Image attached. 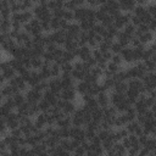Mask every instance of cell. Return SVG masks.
<instances>
[{"label": "cell", "instance_id": "6da1fadb", "mask_svg": "<svg viewBox=\"0 0 156 156\" xmlns=\"http://www.w3.org/2000/svg\"><path fill=\"white\" fill-rule=\"evenodd\" d=\"M32 11L34 13V17L40 20V21H50L52 18V12L49 10L48 6H44V5H40V4H35Z\"/></svg>", "mask_w": 156, "mask_h": 156}, {"label": "cell", "instance_id": "7a4b0ae2", "mask_svg": "<svg viewBox=\"0 0 156 156\" xmlns=\"http://www.w3.org/2000/svg\"><path fill=\"white\" fill-rule=\"evenodd\" d=\"M23 29L26 32H28L30 35H37V34H41L43 32V27H41V21L38 18H33L32 21H29L28 23H26L23 26Z\"/></svg>", "mask_w": 156, "mask_h": 156}, {"label": "cell", "instance_id": "3957f363", "mask_svg": "<svg viewBox=\"0 0 156 156\" xmlns=\"http://www.w3.org/2000/svg\"><path fill=\"white\" fill-rule=\"evenodd\" d=\"M9 83H10L11 85H13V87L16 88V90H17V91L26 93V91L29 89L28 83L26 82V79H24L21 74H16L12 79H10V80H9Z\"/></svg>", "mask_w": 156, "mask_h": 156}, {"label": "cell", "instance_id": "277c9868", "mask_svg": "<svg viewBox=\"0 0 156 156\" xmlns=\"http://www.w3.org/2000/svg\"><path fill=\"white\" fill-rule=\"evenodd\" d=\"M71 117H72V126H77V127L85 126V115L82 106H78L77 110L71 115Z\"/></svg>", "mask_w": 156, "mask_h": 156}, {"label": "cell", "instance_id": "5b68a950", "mask_svg": "<svg viewBox=\"0 0 156 156\" xmlns=\"http://www.w3.org/2000/svg\"><path fill=\"white\" fill-rule=\"evenodd\" d=\"M0 69H1V74H2L7 80L12 79V78L17 74V72L15 71V68L10 65V61H9V60H4V61L1 62Z\"/></svg>", "mask_w": 156, "mask_h": 156}, {"label": "cell", "instance_id": "8992f818", "mask_svg": "<svg viewBox=\"0 0 156 156\" xmlns=\"http://www.w3.org/2000/svg\"><path fill=\"white\" fill-rule=\"evenodd\" d=\"M24 94H26L27 101L30 102V104H38L43 99V91H40V90L35 89V88H30L29 87V89Z\"/></svg>", "mask_w": 156, "mask_h": 156}, {"label": "cell", "instance_id": "52a82bcc", "mask_svg": "<svg viewBox=\"0 0 156 156\" xmlns=\"http://www.w3.org/2000/svg\"><path fill=\"white\" fill-rule=\"evenodd\" d=\"M71 139H76L80 143L87 140L85 128L84 127H77V126H71Z\"/></svg>", "mask_w": 156, "mask_h": 156}, {"label": "cell", "instance_id": "ba28073f", "mask_svg": "<svg viewBox=\"0 0 156 156\" xmlns=\"http://www.w3.org/2000/svg\"><path fill=\"white\" fill-rule=\"evenodd\" d=\"M66 32H67V38H73V39H77L78 35L80 34L82 32V28L79 26L78 22L73 21V22H69L67 28H66Z\"/></svg>", "mask_w": 156, "mask_h": 156}, {"label": "cell", "instance_id": "9c48e42d", "mask_svg": "<svg viewBox=\"0 0 156 156\" xmlns=\"http://www.w3.org/2000/svg\"><path fill=\"white\" fill-rule=\"evenodd\" d=\"M121 56L124 61V63L127 65H133L135 63V57H134V49L129 45V46H126L123 48V50L121 51Z\"/></svg>", "mask_w": 156, "mask_h": 156}, {"label": "cell", "instance_id": "30bf717a", "mask_svg": "<svg viewBox=\"0 0 156 156\" xmlns=\"http://www.w3.org/2000/svg\"><path fill=\"white\" fill-rule=\"evenodd\" d=\"M51 38H52L55 44H57L60 46H63V44H65V41L67 39V32L65 29L54 30V32H51Z\"/></svg>", "mask_w": 156, "mask_h": 156}, {"label": "cell", "instance_id": "8fae6325", "mask_svg": "<svg viewBox=\"0 0 156 156\" xmlns=\"http://www.w3.org/2000/svg\"><path fill=\"white\" fill-rule=\"evenodd\" d=\"M126 128H127V130H128L129 134H135V135H138V136L144 133V132H143V124L139 123L136 119L128 122V123L126 124Z\"/></svg>", "mask_w": 156, "mask_h": 156}, {"label": "cell", "instance_id": "7c38bea8", "mask_svg": "<svg viewBox=\"0 0 156 156\" xmlns=\"http://www.w3.org/2000/svg\"><path fill=\"white\" fill-rule=\"evenodd\" d=\"M76 55L79 60L85 61L88 57H90L93 55V49L89 45H80L77 50H76Z\"/></svg>", "mask_w": 156, "mask_h": 156}, {"label": "cell", "instance_id": "4fadbf2b", "mask_svg": "<svg viewBox=\"0 0 156 156\" xmlns=\"http://www.w3.org/2000/svg\"><path fill=\"white\" fill-rule=\"evenodd\" d=\"M128 88L134 89V90L139 91L140 94L146 93L145 84H144V83H143V80H141V79H139V78H130V79L128 80Z\"/></svg>", "mask_w": 156, "mask_h": 156}, {"label": "cell", "instance_id": "5bb4252c", "mask_svg": "<svg viewBox=\"0 0 156 156\" xmlns=\"http://www.w3.org/2000/svg\"><path fill=\"white\" fill-rule=\"evenodd\" d=\"M49 89L56 94L60 95V93L62 91L63 87H62V82H61V78L60 77H52L49 79Z\"/></svg>", "mask_w": 156, "mask_h": 156}, {"label": "cell", "instance_id": "9a60e30c", "mask_svg": "<svg viewBox=\"0 0 156 156\" xmlns=\"http://www.w3.org/2000/svg\"><path fill=\"white\" fill-rule=\"evenodd\" d=\"M77 90L76 88H65L60 93V98L66 100V101H74L77 99Z\"/></svg>", "mask_w": 156, "mask_h": 156}, {"label": "cell", "instance_id": "2e32d148", "mask_svg": "<svg viewBox=\"0 0 156 156\" xmlns=\"http://www.w3.org/2000/svg\"><path fill=\"white\" fill-rule=\"evenodd\" d=\"M127 99H126V94H122V93H117L115 90L110 91V102L111 105H113L115 107L122 102H124Z\"/></svg>", "mask_w": 156, "mask_h": 156}, {"label": "cell", "instance_id": "e0dca14e", "mask_svg": "<svg viewBox=\"0 0 156 156\" xmlns=\"http://www.w3.org/2000/svg\"><path fill=\"white\" fill-rule=\"evenodd\" d=\"M34 124L38 129H45L48 126V115L45 112H39L34 117Z\"/></svg>", "mask_w": 156, "mask_h": 156}, {"label": "cell", "instance_id": "ac0fdd59", "mask_svg": "<svg viewBox=\"0 0 156 156\" xmlns=\"http://www.w3.org/2000/svg\"><path fill=\"white\" fill-rule=\"evenodd\" d=\"M118 4L122 12H133L134 7L136 6L135 0H118Z\"/></svg>", "mask_w": 156, "mask_h": 156}, {"label": "cell", "instance_id": "d6986e66", "mask_svg": "<svg viewBox=\"0 0 156 156\" xmlns=\"http://www.w3.org/2000/svg\"><path fill=\"white\" fill-rule=\"evenodd\" d=\"M73 13H74V21L78 22V23L82 22L83 20L87 18V15H88V5L82 6V7H77L73 11Z\"/></svg>", "mask_w": 156, "mask_h": 156}, {"label": "cell", "instance_id": "ffe728a7", "mask_svg": "<svg viewBox=\"0 0 156 156\" xmlns=\"http://www.w3.org/2000/svg\"><path fill=\"white\" fill-rule=\"evenodd\" d=\"M60 78H61V82H62V87H63V89H65V88H74V87H76L77 80H76L71 74L61 73Z\"/></svg>", "mask_w": 156, "mask_h": 156}, {"label": "cell", "instance_id": "44dd1931", "mask_svg": "<svg viewBox=\"0 0 156 156\" xmlns=\"http://www.w3.org/2000/svg\"><path fill=\"white\" fill-rule=\"evenodd\" d=\"M139 38V40L144 44V45H147L152 41H155V33H152L151 30H147V32H144V33H139L138 35H135Z\"/></svg>", "mask_w": 156, "mask_h": 156}, {"label": "cell", "instance_id": "7402d4cb", "mask_svg": "<svg viewBox=\"0 0 156 156\" xmlns=\"http://www.w3.org/2000/svg\"><path fill=\"white\" fill-rule=\"evenodd\" d=\"M95 98H96L98 104H99L100 107H106L111 104L110 102V93H107V91H101Z\"/></svg>", "mask_w": 156, "mask_h": 156}, {"label": "cell", "instance_id": "603a6c76", "mask_svg": "<svg viewBox=\"0 0 156 156\" xmlns=\"http://www.w3.org/2000/svg\"><path fill=\"white\" fill-rule=\"evenodd\" d=\"M43 98H44L46 101H49V102L51 104V106H55V105L57 104L58 99H60V95L56 94V93H54V91H51L50 89H48V90H45V91L43 93Z\"/></svg>", "mask_w": 156, "mask_h": 156}, {"label": "cell", "instance_id": "cb8c5ba5", "mask_svg": "<svg viewBox=\"0 0 156 156\" xmlns=\"http://www.w3.org/2000/svg\"><path fill=\"white\" fill-rule=\"evenodd\" d=\"M127 154V149L124 147V145L122 144V141H117L115 143L113 147L107 152V155H126Z\"/></svg>", "mask_w": 156, "mask_h": 156}, {"label": "cell", "instance_id": "d4e9b609", "mask_svg": "<svg viewBox=\"0 0 156 156\" xmlns=\"http://www.w3.org/2000/svg\"><path fill=\"white\" fill-rule=\"evenodd\" d=\"M89 87H90V84H89L87 80H79V82L76 83V87H74V88H76L77 93L82 96V95L89 93Z\"/></svg>", "mask_w": 156, "mask_h": 156}, {"label": "cell", "instance_id": "484cf974", "mask_svg": "<svg viewBox=\"0 0 156 156\" xmlns=\"http://www.w3.org/2000/svg\"><path fill=\"white\" fill-rule=\"evenodd\" d=\"M116 40H117L123 48H126V46H129V45H130V40H132V38H130L129 35H127V34L121 29V30L118 32V34H117Z\"/></svg>", "mask_w": 156, "mask_h": 156}, {"label": "cell", "instance_id": "4316f807", "mask_svg": "<svg viewBox=\"0 0 156 156\" xmlns=\"http://www.w3.org/2000/svg\"><path fill=\"white\" fill-rule=\"evenodd\" d=\"M63 48L65 50H68V51H74L79 48V44H78V40L77 39H73V38H67L65 44H63Z\"/></svg>", "mask_w": 156, "mask_h": 156}, {"label": "cell", "instance_id": "83f0119b", "mask_svg": "<svg viewBox=\"0 0 156 156\" xmlns=\"http://www.w3.org/2000/svg\"><path fill=\"white\" fill-rule=\"evenodd\" d=\"M11 98H12V100H13V102H15L16 107L21 106L22 104H24V102L27 101V99H26V94H24V93H22V91H17V93H16V94H13Z\"/></svg>", "mask_w": 156, "mask_h": 156}, {"label": "cell", "instance_id": "f1b7e54d", "mask_svg": "<svg viewBox=\"0 0 156 156\" xmlns=\"http://www.w3.org/2000/svg\"><path fill=\"white\" fill-rule=\"evenodd\" d=\"M30 63H32V68L33 69H40L43 67V65L45 63L43 56H33L30 57Z\"/></svg>", "mask_w": 156, "mask_h": 156}, {"label": "cell", "instance_id": "f546056e", "mask_svg": "<svg viewBox=\"0 0 156 156\" xmlns=\"http://www.w3.org/2000/svg\"><path fill=\"white\" fill-rule=\"evenodd\" d=\"M56 126L57 127H71L72 126V117L69 115H63L61 118L57 119Z\"/></svg>", "mask_w": 156, "mask_h": 156}, {"label": "cell", "instance_id": "4dcf8cb0", "mask_svg": "<svg viewBox=\"0 0 156 156\" xmlns=\"http://www.w3.org/2000/svg\"><path fill=\"white\" fill-rule=\"evenodd\" d=\"M60 145H61L65 150H67L69 154H73V151H74V146H73V144H72V139H71V138L61 139V140H60Z\"/></svg>", "mask_w": 156, "mask_h": 156}, {"label": "cell", "instance_id": "1f68e13d", "mask_svg": "<svg viewBox=\"0 0 156 156\" xmlns=\"http://www.w3.org/2000/svg\"><path fill=\"white\" fill-rule=\"evenodd\" d=\"M122 68H124L123 65H117V63H115V62H112V61H108L105 69H107V71H108L110 73H112V74H116V73H117L118 71H121Z\"/></svg>", "mask_w": 156, "mask_h": 156}, {"label": "cell", "instance_id": "d6a6232c", "mask_svg": "<svg viewBox=\"0 0 156 156\" xmlns=\"http://www.w3.org/2000/svg\"><path fill=\"white\" fill-rule=\"evenodd\" d=\"M113 90L117 91V93H122V94H126L127 90H128V82H116L115 87H113Z\"/></svg>", "mask_w": 156, "mask_h": 156}, {"label": "cell", "instance_id": "836d02e7", "mask_svg": "<svg viewBox=\"0 0 156 156\" xmlns=\"http://www.w3.org/2000/svg\"><path fill=\"white\" fill-rule=\"evenodd\" d=\"M115 40H111V39H102V41L99 44V46H98V49L100 50V51H108V50H111V46H112V43H113Z\"/></svg>", "mask_w": 156, "mask_h": 156}, {"label": "cell", "instance_id": "e575fe53", "mask_svg": "<svg viewBox=\"0 0 156 156\" xmlns=\"http://www.w3.org/2000/svg\"><path fill=\"white\" fill-rule=\"evenodd\" d=\"M38 106H39V110H40V112H45V113H48V112H50L51 111V108H52V106H51V104L49 102V101H46L44 98L38 102Z\"/></svg>", "mask_w": 156, "mask_h": 156}, {"label": "cell", "instance_id": "d590c367", "mask_svg": "<svg viewBox=\"0 0 156 156\" xmlns=\"http://www.w3.org/2000/svg\"><path fill=\"white\" fill-rule=\"evenodd\" d=\"M95 23H96V22H95V21H91V20H83L82 22H79V26H80L82 30L89 32V30L94 27V24H95Z\"/></svg>", "mask_w": 156, "mask_h": 156}, {"label": "cell", "instance_id": "8d00e7d4", "mask_svg": "<svg viewBox=\"0 0 156 156\" xmlns=\"http://www.w3.org/2000/svg\"><path fill=\"white\" fill-rule=\"evenodd\" d=\"M50 72H51V78L60 77L61 76V65H58L57 62H52L50 65Z\"/></svg>", "mask_w": 156, "mask_h": 156}, {"label": "cell", "instance_id": "74e56055", "mask_svg": "<svg viewBox=\"0 0 156 156\" xmlns=\"http://www.w3.org/2000/svg\"><path fill=\"white\" fill-rule=\"evenodd\" d=\"M127 35H129L130 38H133V37H135V32H136V27L133 24V23H128V24H126L124 26V28L122 29Z\"/></svg>", "mask_w": 156, "mask_h": 156}, {"label": "cell", "instance_id": "f35d334b", "mask_svg": "<svg viewBox=\"0 0 156 156\" xmlns=\"http://www.w3.org/2000/svg\"><path fill=\"white\" fill-rule=\"evenodd\" d=\"M124 115H126V117H127V119H128V122H130V121H134V119H136V116H138V112H136V110L134 108V106H130L126 112H124Z\"/></svg>", "mask_w": 156, "mask_h": 156}, {"label": "cell", "instance_id": "ab89813d", "mask_svg": "<svg viewBox=\"0 0 156 156\" xmlns=\"http://www.w3.org/2000/svg\"><path fill=\"white\" fill-rule=\"evenodd\" d=\"M77 40H78L79 46H80V45H88V40H89V34H88V32L82 30V32H80V34L78 35Z\"/></svg>", "mask_w": 156, "mask_h": 156}, {"label": "cell", "instance_id": "60d3db41", "mask_svg": "<svg viewBox=\"0 0 156 156\" xmlns=\"http://www.w3.org/2000/svg\"><path fill=\"white\" fill-rule=\"evenodd\" d=\"M144 146L147 147V149L151 151V154H152V151L156 149V138H155L154 135H150V136L147 138V140H146V143H145Z\"/></svg>", "mask_w": 156, "mask_h": 156}, {"label": "cell", "instance_id": "b9f144b4", "mask_svg": "<svg viewBox=\"0 0 156 156\" xmlns=\"http://www.w3.org/2000/svg\"><path fill=\"white\" fill-rule=\"evenodd\" d=\"M73 69H74L73 62H65V63H62V65H61V73L71 74Z\"/></svg>", "mask_w": 156, "mask_h": 156}, {"label": "cell", "instance_id": "7bdbcfd3", "mask_svg": "<svg viewBox=\"0 0 156 156\" xmlns=\"http://www.w3.org/2000/svg\"><path fill=\"white\" fill-rule=\"evenodd\" d=\"M62 18L67 20L68 22H73L74 21V13H73V11L72 10H67V9H63Z\"/></svg>", "mask_w": 156, "mask_h": 156}, {"label": "cell", "instance_id": "ee69618b", "mask_svg": "<svg viewBox=\"0 0 156 156\" xmlns=\"http://www.w3.org/2000/svg\"><path fill=\"white\" fill-rule=\"evenodd\" d=\"M146 10L147 12L152 16V17H156V1H152V2H147L146 5Z\"/></svg>", "mask_w": 156, "mask_h": 156}, {"label": "cell", "instance_id": "f6af8a7d", "mask_svg": "<svg viewBox=\"0 0 156 156\" xmlns=\"http://www.w3.org/2000/svg\"><path fill=\"white\" fill-rule=\"evenodd\" d=\"M123 50V46L117 41V40H115L113 43H112V46H111V51L113 52V54H121V51Z\"/></svg>", "mask_w": 156, "mask_h": 156}, {"label": "cell", "instance_id": "bcb514c9", "mask_svg": "<svg viewBox=\"0 0 156 156\" xmlns=\"http://www.w3.org/2000/svg\"><path fill=\"white\" fill-rule=\"evenodd\" d=\"M111 61H112V62H115V63H117V65H123V63H124V61H123V58H122L121 54H113V55H112Z\"/></svg>", "mask_w": 156, "mask_h": 156}, {"label": "cell", "instance_id": "7dc6e473", "mask_svg": "<svg viewBox=\"0 0 156 156\" xmlns=\"http://www.w3.org/2000/svg\"><path fill=\"white\" fill-rule=\"evenodd\" d=\"M147 26H149V29H150L152 33L156 34V17H152V18L150 20V22L147 23Z\"/></svg>", "mask_w": 156, "mask_h": 156}, {"label": "cell", "instance_id": "c3c4849f", "mask_svg": "<svg viewBox=\"0 0 156 156\" xmlns=\"http://www.w3.org/2000/svg\"><path fill=\"white\" fill-rule=\"evenodd\" d=\"M73 154H74V155H87V151H85L84 146L80 144L79 146H77V147H76V150L73 151Z\"/></svg>", "mask_w": 156, "mask_h": 156}, {"label": "cell", "instance_id": "681fc988", "mask_svg": "<svg viewBox=\"0 0 156 156\" xmlns=\"http://www.w3.org/2000/svg\"><path fill=\"white\" fill-rule=\"evenodd\" d=\"M87 1V5L88 6H90V7H99L100 5H101V2H100V0H85Z\"/></svg>", "mask_w": 156, "mask_h": 156}, {"label": "cell", "instance_id": "f907efd6", "mask_svg": "<svg viewBox=\"0 0 156 156\" xmlns=\"http://www.w3.org/2000/svg\"><path fill=\"white\" fill-rule=\"evenodd\" d=\"M130 23H133L135 27H138V26H140V24H141V20H140V17H138V16L133 15V16H132V18H130Z\"/></svg>", "mask_w": 156, "mask_h": 156}, {"label": "cell", "instance_id": "816d5d0a", "mask_svg": "<svg viewBox=\"0 0 156 156\" xmlns=\"http://www.w3.org/2000/svg\"><path fill=\"white\" fill-rule=\"evenodd\" d=\"M139 155H140V156H146V155H152V154H151V151H150L147 147L141 146V149H140V151H139Z\"/></svg>", "mask_w": 156, "mask_h": 156}, {"label": "cell", "instance_id": "f5cc1de1", "mask_svg": "<svg viewBox=\"0 0 156 156\" xmlns=\"http://www.w3.org/2000/svg\"><path fill=\"white\" fill-rule=\"evenodd\" d=\"M136 1V5H146L149 2V0H135Z\"/></svg>", "mask_w": 156, "mask_h": 156}, {"label": "cell", "instance_id": "db71d44e", "mask_svg": "<svg viewBox=\"0 0 156 156\" xmlns=\"http://www.w3.org/2000/svg\"><path fill=\"white\" fill-rule=\"evenodd\" d=\"M57 1H61V2H65L66 0H57Z\"/></svg>", "mask_w": 156, "mask_h": 156}, {"label": "cell", "instance_id": "11a10c76", "mask_svg": "<svg viewBox=\"0 0 156 156\" xmlns=\"http://www.w3.org/2000/svg\"><path fill=\"white\" fill-rule=\"evenodd\" d=\"M152 135H154V136H155V138H156V133H154V134H152Z\"/></svg>", "mask_w": 156, "mask_h": 156}]
</instances>
